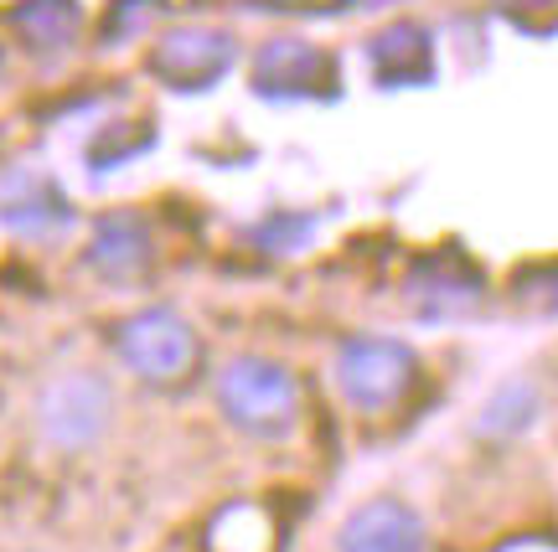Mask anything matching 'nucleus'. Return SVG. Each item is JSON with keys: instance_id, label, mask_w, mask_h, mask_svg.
Returning a JSON list of instances; mask_svg holds the SVG:
<instances>
[{"instance_id": "obj_1", "label": "nucleus", "mask_w": 558, "mask_h": 552, "mask_svg": "<svg viewBox=\"0 0 558 552\" xmlns=\"http://www.w3.org/2000/svg\"><path fill=\"white\" fill-rule=\"evenodd\" d=\"M222 418L248 439H284L300 424V382L275 356H233L218 372Z\"/></svg>"}, {"instance_id": "obj_2", "label": "nucleus", "mask_w": 558, "mask_h": 552, "mask_svg": "<svg viewBox=\"0 0 558 552\" xmlns=\"http://www.w3.org/2000/svg\"><path fill=\"white\" fill-rule=\"evenodd\" d=\"M114 352H120L124 372H135L140 382L177 388V382H186V377L197 372L202 341L186 316L166 310V305H150V310H135L130 320H120Z\"/></svg>"}, {"instance_id": "obj_3", "label": "nucleus", "mask_w": 558, "mask_h": 552, "mask_svg": "<svg viewBox=\"0 0 558 552\" xmlns=\"http://www.w3.org/2000/svg\"><path fill=\"white\" fill-rule=\"evenodd\" d=\"M418 377V356L399 335H347L337 352V388L362 414L399 408Z\"/></svg>"}, {"instance_id": "obj_4", "label": "nucleus", "mask_w": 558, "mask_h": 552, "mask_svg": "<svg viewBox=\"0 0 558 552\" xmlns=\"http://www.w3.org/2000/svg\"><path fill=\"white\" fill-rule=\"evenodd\" d=\"M114 424V388L99 372H62L37 397V429L58 450H88Z\"/></svg>"}, {"instance_id": "obj_5", "label": "nucleus", "mask_w": 558, "mask_h": 552, "mask_svg": "<svg viewBox=\"0 0 558 552\" xmlns=\"http://www.w3.org/2000/svg\"><path fill=\"white\" fill-rule=\"evenodd\" d=\"M337 552H429V527L409 501L373 495L337 527Z\"/></svg>"}, {"instance_id": "obj_6", "label": "nucleus", "mask_w": 558, "mask_h": 552, "mask_svg": "<svg viewBox=\"0 0 558 552\" xmlns=\"http://www.w3.org/2000/svg\"><path fill=\"white\" fill-rule=\"evenodd\" d=\"M337 83V62L305 37H275L254 58V88L264 99H316Z\"/></svg>"}, {"instance_id": "obj_7", "label": "nucleus", "mask_w": 558, "mask_h": 552, "mask_svg": "<svg viewBox=\"0 0 558 552\" xmlns=\"http://www.w3.org/2000/svg\"><path fill=\"white\" fill-rule=\"evenodd\" d=\"M233 58H239V47H233V37H228V32L186 26V32L160 37V47L150 52V68H156V78H166L171 88L197 94V88H213V83L233 68Z\"/></svg>"}, {"instance_id": "obj_8", "label": "nucleus", "mask_w": 558, "mask_h": 552, "mask_svg": "<svg viewBox=\"0 0 558 552\" xmlns=\"http://www.w3.org/2000/svg\"><path fill=\"white\" fill-rule=\"evenodd\" d=\"M486 284H481V269L456 248H439V254L418 258L414 274H409V299L418 305V316L445 320V316H465L476 310Z\"/></svg>"}, {"instance_id": "obj_9", "label": "nucleus", "mask_w": 558, "mask_h": 552, "mask_svg": "<svg viewBox=\"0 0 558 552\" xmlns=\"http://www.w3.org/2000/svg\"><path fill=\"white\" fill-rule=\"evenodd\" d=\"M0 222L21 237H52L73 222V207L41 171H11L0 181Z\"/></svg>"}, {"instance_id": "obj_10", "label": "nucleus", "mask_w": 558, "mask_h": 552, "mask_svg": "<svg viewBox=\"0 0 558 552\" xmlns=\"http://www.w3.org/2000/svg\"><path fill=\"white\" fill-rule=\"evenodd\" d=\"M156 258V243H150V228L135 218V212H109V218L94 222V237H88V269L109 284H130L150 269Z\"/></svg>"}, {"instance_id": "obj_11", "label": "nucleus", "mask_w": 558, "mask_h": 552, "mask_svg": "<svg viewBox=\"0 0 558 552\" xmlns=\"http://www.w3.org/2000/svg\"><path fill=\"white\" fill-rule=\"evenodd\" d=\"M367 58H373V73H378L383 88H414V83L435 78V37L414 21H399V26L378 32Z\"/></svg>"}, {"instance_id": "obj_12", "label": "nucleus", "mask_w": 558, "mask_h": 552, "mask_svg": "<svg viewBox=\"0 0 558 552\" xmlns=\"http://www.w3.org/2000/svg\"><path fill=\"white\" fill-rule=\"evenodd\" d=\"M543 414V393L533 377H507L497 393L481 403L476 414V434L481 439H497V444H512V439H522L533 424H538Z\"/></svg>"}, {"instance_id": "obj_13", "label": "nucleus", "mask_w": 558, "mask_h": 552, "mask_svg": "<svg viewBox=\"0 0 558 552\" xmlns=\"http://www.w3.org/2000/svg\"><path fill=\"white\" fill-rule=\"evenodd\" d=\"M11 32H16L32 52H62V47H73L83 26V11L78 0H21L11 5Z\"/></svg>"}, {"instance_id": "obj_14", "label": "nucleus", "mask_w": 558, "mask_h": 552, "mask_svg": "<svg viewBox=\"0 0 558 552\" xmlns=\"http://www.w3.org/2000/svg\"><path fill=\"white\" fill-rule=\"evenodd\" d=\"M311 228H316L311 218H290V212H279V218L259 222V233H254V237H259L269 254H295V248H305V243H311Z\"/></svg>"}, {"instance_id": "obj_15", "label": "nucleus", "mask_w": 558, "mask_h": 552, "mask_svg": "<svg viewBox=\"0 0 558 552\" xmlns=\"http://www.w3.org/2000/svg\"><path fill=\"white\" fill-rule=\"evenodd\" d=\"M156 11H160V0H120V5H114V16H109V32L120 37V26H124V37H130V32H140Z\"/></svg>"}, {"instance_id": "obj_16", "label": "nucleus", "mask_w": 558, "mask_h": 552, "mask_svg": "<svg viewBox=\"0 0 558 552\" xmlns=\"http://www.w3.org/2000/svg\"><path fill=\"white\" fill-rule=\"evenodd\" d=\"M352 5H362V11H378V5H399V0H352Z\"/></svg>"}]
</instances>
